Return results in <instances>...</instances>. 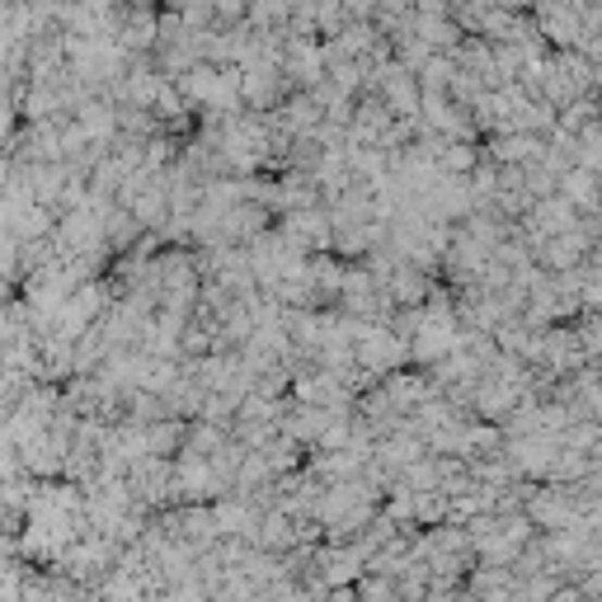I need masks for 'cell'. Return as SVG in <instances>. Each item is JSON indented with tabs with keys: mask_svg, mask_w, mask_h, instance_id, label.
<instances>
[{
	"mask_svg": "<svg viewBox=\"0 0 602 602\" xmlns=\"http://www.w3.org/2000/svg\"><path fill=\"white\" fill-rule=\"evenodd\" d=\"M386 292H391L396 306H424L428 301V268H419L414 260H400V268L391 274V283H386Z\"/></svg>",
	"mask_w": 602,
	"mask_h": 602,
	"instance_id": "3957f363",
	"label": "cell"
},
{
	"mask_svg": "<svg viewBox=\"0 0 602 602\" xmlns=\"http://www.w3.org/2000/svg\"><path fill=\"white\" fill-rule=\"evenodd\" d=\"M250 5H254V0H212V10H217V24L222 28L246 24L250 20Z\"/></svg>",
	"mask_w": 602,
	"mask_h": 602,
	"instance_id": "8992f818",
	"label": "cell"
},
{
	"mask_svg": "<svg viewBox=\"0 0 602 602\" xmlns=\"http://www.w3.org/2000/svg\"><path fill=\"white\" fill-rule=\"evenodd\" d=\"M537 24L555 48H579L584 38V10L575 0H537Z\"/></svg>",
	"mask_w": 602,
	"mask_h": 602,
	"instance_id": "6da1fadb",
	"label": "cell"
},
{
	"mask_svg": "<svg viewBox=\"0 0 602 602\" xmlns=\"http://www.w3.org/2000/svg\"><path fill=\"white\" fill-rule=\"evenodd\" d=\"M414 10L419 14H452L456 0H414Z\"/></svg>",
	"mask_w": 602,
	"mask_h": 602,
	"instance_id": "ba28073f",
	"label": "cell"
},
{
	"mask_svg": "<svg viewBox=\"0 0 602 602\" xmlns=\"http://www.w3.org/2000/svg\"><path fill=\"white\" fill-rule=\"evenodd\" d=\"M579 339H584V353H589V358H602V311H593L589 321L579 325Z\"/></svg>",
	"mask_w": 602,
	"mask_h": 602,
	"instance_id": "52a82bcc",
	"label": "cell"
},
{
	"mask_svg": "<svg viewBox=\"0 0 602 602\" xmlns=\"http://www.w3.org/2000/svg\"><path fill=\"white\" fill-rule=\"evenodd\" d=\"M414 28H419V38L434 52H456L466 42V28H462L456 14H419V10H414Z\"/></svg>",
	"mask_w": 602,
	"mask_h": 602,
	"instance_id": "7a4b0ae2",
	"label": "cell"
},
{
	"mask_svg": "<svg viewBox=\"0 0 602 602\" xmlns=\"http://www.w3.org/2000/svg\"><path fill=\"white\" fill-rule=\"evenodd\" d=\"M184 442H189V419L184 414H165V419L147 424V448L155 456H179Z\"/></svg>",
	"mask_w": 602,
	"mask_h": 602,
	"instance_id": "277c9868",
	"label": "cell"
},
{
	"mask_svg": "<svg viewBox=\"0 0 602 602\" xmlns=\"http://www.w3.org/2000/svg\"><path fill=\"white\" fill-rule=\"evenodd\" d=\"M480 161H485V155L471 147V141H452V137L442 141V151H438V165L448 170V175H476Z\"/></svg>",
	"mask_w": 602,
	"mask_h": 602,
	"instance_id": "5b68a950",
	"label": "cell"
}]
</instances>
